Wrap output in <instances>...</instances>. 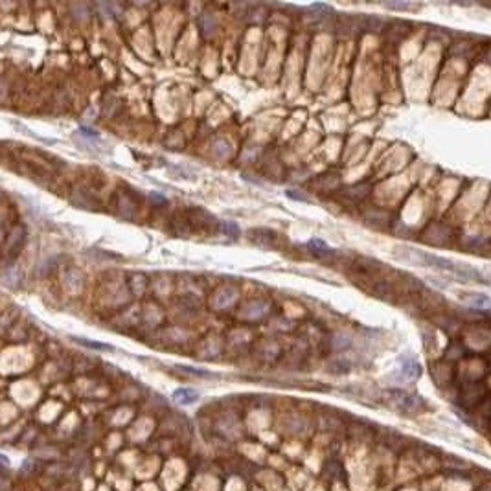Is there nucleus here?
I'll list each match as a JSON object with an SVG mask.
<instances>
[{"mask_svg": "<svg viewBox=\"0 0 491 491\" xmlns=\"http://www.w3.org/2000/svg\"><path fill=\"white\" fill-rule=\"evenodd\" d=\"M199 400V392L193 388H177L173 392V401L179 405H193Z\"/></svg>", "mask_w": 491, "mask_h": 491, "instance_id": "1", "label": "nucleus"}, {"mask_svg": "<svg viewBox=\"0 0 491 491\" xmlns=\"http://www.w3.org/2000/svg\"><path fill=\"white\" fill-rule=\"evenodd\" d=\"M401 373H403L407 379H416V377H419V373H422V368H419V364L416 363L414 359H407V361H403Z\"/></svg>", "mask_w": 491, "mask_h": 491, "instance_id": "2", "label": "nucleus"}, {"mask_svg": "<svg viewBox=\"0 0 491 491\" xmlns=\"http://www.w3.org/2000/svg\"><path fill=\"white\" fill-rule=\"evenodd\" d=\"M465 302L477 309H484V311L489 308V298H487L486 294H471V296L465 298Z\"/></svg>", "mask_w": 491, "mask_h": 491, "instance_id": "3", "label": "nucleus"}, {"mask_svg": "<svg viewBox=\"0 0 491 491\" xmlns=\"http://www.w3.org/2000/svg\"><path fill=\"white\" fill-rule=\"evenodd\" d=\"M309 247L313 248V254H315V256H330V254H333V250H331L324 241H320V239H311V241H309Z\"/></svg>", "mask_w": 491, "mask_h": 491, "instance_id": "4", "label": "nucleus"}, {"mask_svg": "<svg viewBox=\"0 0 491 491\" xmlns=\"http://www.w3.org/2000/svg\"><path fill=\"white\" fill-rule=\"evenodd\" d=\"M221 228H223V232H226V236H232V238H236V236L239 234L238 225H236V223H230V221L221 223Z\"/></svg>", "mask_w": 491, "mask_h": 491, "instance_id": "5", "label": "nucleus"}, {"mask_svg": "<svg viewBox=\"0 0 491 491\" xmlns=\"http://www.w3.org/2000/svg\"><path fill=\"white\" fill-rule=\"evenodd\" d=\"M149 197H151L153 201L160 202V204H166V202H168V199H166L164 195H160V193H156V192H151V195H149Z\"/></svg>", "mask_w": 491, "mask_h": 491, "instance_id": "6", "label": "nucleus"}, {"mask_svg": "<svg viewBox=\"0 0 491 491\" xmlns=\"http://www.w3.org/2000/svg\"><path fill=\"white\" fill-rule=\"evenodd\" d=\"M287 195H289L291 199H296V201H308V197H303L302 193H293L291 190L287 192Z\"/></svg>", "mask_w": 491, "mask_h": 491, "instance_id": "7", "label": "nucleus"}]
</instances>
